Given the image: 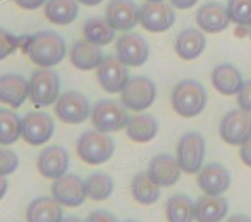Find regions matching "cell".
<instances>
[{
  "label": "cell",
  "mask_w": 251,
  "mask_h": 222,
  "mask_svg": "<svg viewBox=\"0 0 251 222\" xmlns=\"http://www.w3.org/2000/svg\"><path fill=\"white\" fill-rule=\"evenodd\" d=\"M117 59L127 67H140L150 57V47L141 35L133 31H126L115 42Z\"/></svg>",
  "instance_id": "cell-9"
},
{
  "label": "cell",
  "mask_w": 251,
  "mask_h": 222,
  "mask_svg": "<svg viewBox=\"0 0 251 222\" xmlns=\"http://www.w3.org/2000/svg\"><path fill=\"white\" fill-rule=\"evenodd\" d=\"M7 188H9L7 179H5L4 176H0V200L5 196V193H7Z\"/></svg>",
  "instance_id": "cell-41"
},
{
  "label": "cell",
  "mask_w": 251,
  "mask_h": 222,
  "mask_svg": "<svg viewBox=\"0 0 251 222\" xmlns=\"http://www.w3.org/2000/svg\"><path fill=\"white\" fill-rule=\"evenodd\" d=\"M69 59L76 69L79 71H93L98 69L101 60L105 59L101 47L95 45V43L88 42V40H77L73 43L69 50Z\"/></svg>",
  "instance_id": "cell-21"
},
{
  "label": "cell",
  "mask_w": 251,
  "mask_h": 222,
  "mask_svg": "<svg viewBox=\"0 0 251 222\" xmlns=\"http://www.w3.org/2000/svg\"><path fill=\"white\" fill-rule=\"evenodd\" d=\"M21 138V119L11 109H0V145H14Z\"/></svg>",
  "instance_id": "cell-31"
},
{
  "label": "cell",
  "mask_w": 251,
  "mask_h": 222,
  "mask_svg": "<svg viewBox=\"0 0 251 222\" xmlns=\"http://www.w3.org/2000/svg\"><path fill=\"white\" fill-rule=\"evenodd\" d=\"M172 7L179 9V11H186V9H191L195 4H198V0H171Z\"/></svg>",
  "instance_id": "cell-40"
},
{
  "label": "cell",
  "mask_w": 251,
  "mask_h": 222,
  "mask_svg": "<svg viewBox=\"0 0 251 222\" xmlns=\"http://www.w3.org/2000/svg\"><path fill=\"white\" fill-rule=\"evenodd\" d=\"M62 222H86V221H81L77 217H67V219H62Z\"/></svg>",
  "instance_id": "cell-44"
},
{
  "label": "cell",
  "mask_w": 251,
  "mask_h": 222,
  "mask_svg": "<svg viewBox=\"0 0 251 222\" xmlns=\"http://www.w3.org/2000/svg\"><path fill=\"white\" fill-rule=\"evenodd\" d=\"M147 172L160 188H169L174 186L181 179L182 170L176 157L169 155V153H160L150 160Z\"/></svg>",
  "instance_id": "cell-17"
},
{
  "label": "cell",
  "mask_w": 251,
  "mask_h": 222,
  "mask_svg": "<svg viewBox=\"0 0 251 222\" xmlns=\"http://www.w3.org/2000/svg\"><path fill=\"white\" fill-rule=\"evenodd\" d=\"M115 150L114 139L108 136V133L91 129L79 136L76 145L77 157L88 166H100L112 159Z\"/></svg>",
  "instance_id": "cell-3"
},
{
  "label": "cell",
  "mask_w": 251,
  "mask_h": 222,
  "mask_svg": "<svg viewBox=\"0 0 251 222\" xmlns=\"http://www.w3.org/2000/svg\"><path fill=\"white\" fill-rule=\"evenodd\" d=\"M50 191L62 207H81L88 198L84 179L77 174H64L59 179H53Z\"/></svg>",
  "instance_id": "cell-11"
},
{
  "label": "cell",
  "mask_w": 251,
  "mask_h": 222,
  "mask_svg": "<svg viewBox=\"0 0 251 222\" xmlns=\"http://www.w3.org/2000/svg\"><path fill=\"white\" fill-rule=\"evenodd\" d=\"M167 222H195V203L188 194H172L165 203Z\"/></svg>",
  "instance_id": "cell-30"
},
{
  "label": "cell",
  "mask_w": 251,
  "mask_h": 222,
  "mask_svg": "<svg viewBox=\"0 0 251 222\" xmlns=\"http://www.w3.org/2000/svg\"><path fill=\"white\" fill-rule=\"evenodd\" d=\"M19 166V159L16 155L14 150L11 148H4L0 150V176H11L12 172H16Z\"/></svg>",
  "instance_id": "cell-34"
},
{
  "label": "cell",
  "mask_w": 251,
  "mask_h": 222,
  "mask_svg": "<svg viewBox=\"0 0 251 222\" xmlns=\"http://www.w3.org/2000/svg\"><path fill=\"white\" fill-rule=\"evenodd\" d=\"M38 172L47 179H59L69 169V152L60 145H50L42 150L36 160Z\"/></svg>",
  "instance_id": "cell-16"
},
{
  "label": "cell",
  "mask_w": 251,
  "mask_h": 222,
  "mask_svg": "<svg viewBox=\"0 0 251 222\" xmlns=\"http://www.w3.org/2000/svg\"><path fill=\"white\" fill-rule=\"evenodd\" d=\"M196 181L205 194H224L230 186V174L220 164H206L200 169Z\"/></svg>",
  "instance_id": "cell-20"
},
{
  "label": "cell",
  "mask_w": 251,
  "mask_h": 222,
  "mask_svg": "<svg viewBox=\"0 0 251 222\" xmlns=\"http://www.w3.org/2000/svg\"><path fill=\"white\" fill-rule=\"evenodd\" d=\"M176 54L182 60H195L205 52L206 49V38L201 29L196 28H186L176 38Z\"/></svg>",
  "instance_id": "cell-23"
},
{
  "label": "cell",
  "mask_w": 251,
  "mask_h": 222,
  "mask_svg": "<svg viewBox=\"0 0 251 222\" xmlns=\"http://www.w3.org/2000/svg\"><path fill=\"white\" fill-rule=\"evenodd\" d=\"M124 222H140V221H136V219H127V221H124Z\"/></svg>",
  "instance_id": "cell-45"
},
{
  "label": "cell",
  "mask_w": 251,
  "mask_h": 222,
  "mask_svg": "<svg viewBox=\"0 0 251 222\" xmlns=\"http://www.w3.org/2000/svg\"><path fill=\"white\" fill-rule=\"evenodd\" d=\"M60 97L59 74L52 67H38L29 78V100L36 107H50Z\"/></svg>",
  "instance_id": "cell-4"
},
{
  "label": "cell",
  "mask_w": 251,
  "mask_h": 222,
  "mask_svg": "<svg viewBox=\"0 0 251 222\" xmlns=\"http://www.w3.org/2000/svg\"><path fill=\"white\" fill-rule=\"evenodd\" d=\"M229 203L222 194H203L195 203L196 222H220L227 217Z\"/></svg>",
  "instance_id": "cell-22"
},
{
  "label": "cell",
  "mask_w": 251,
  "mask_h": 222,
  "mask_svg": "<svg viewBox=\"0 0 251 222\" xmlns=\"http://www.w3.org/2000/svg\"><path fill=\"white\" fill-rule=\"evenodd\" d=\"M105 19L115 31H131L140 25V7L133 0H110L105 7Z\"/></svg>",
  "instance_id": "cell-14"
},
{
  "label": "cell",
  "mask_w": 251,
  "mask_h": 222,
  "mask_svg": "<svg viewBox=\"0 0 251 222\" xmlns=\"http://www.w3.org/2000/svg\"><path fill=\"white\" fill-rule=\"evenodd\" d=\"M239 157H241V160H243L244 166L251 167V138L248 139L246 143H243V145H241Z\"/></svg>",
  "instance_id": "cell-39"
},
{
  "label": "cell",
  "mask_w": 251,
  "mask_h": 222,
  "mask_svg": "<svg viewBox=\"0 0 251 222\" xmlns=\"http://www.w3.org/2000/svg\"><path fill=\"white\" fill-rule=\"evenodd\" d=\"M97 78L100 86L107 93H121L129 81V69L117 57H105L97 69Z\"/></svg>",
  "instance_id": "cell-15"
},
{
  "label": "cell",
  "mask_w": 251,
  "mask_h": 222,
  "mask_svg": "<svg viewBox=\"0 0 251 222\" xmlns=\"http://www.w3.org/2000/svg\"><path fill=\"white\" fill-rule=\"evenodd\" d=\"M47 0H14V4L18 7L25 9V11H35V9H40L42 5H45Z\"/></svg>",
  "instance_id": "cell-38"
},
{
  "label": "cell",
  "mask_w": 251,
  "mask_h": 222,
  "mask_svg": "<svg viewBox=\"0 0 251 222\" xmlns=\"http://www.w3.org/2000/svg\"><path fill=\"white\" fill-rule=\"evenodd\" d=\"M208 95L201 83L195 80H182L174 86L171 95L172 109L181 117L191 119L200 115L206 107Z\"/></svg>",
  "instance_id": "cell-2"
},
{
  "label": "cell",
  "mask_w": 251,
  "mask_h": 222,
  "mask_svg": "<svg viewBox=\"0 0 251 222\" xmlns=\"http://www.w3.org/2000/svg\"><path fill=\"white\" fill-rule=\"evenodd\" d=\"M126 133L131 141L136 143H148L157 136L158 122L151 114L147 112H138L136 115L129 117V122L126 126Z\"/></svg>",
  "instance_id": "cell-26"
},
{
  "label": "cell",
  "mask_w": 251,
  "mask_h": 222,
  "mask_svg": "<svg viewBox=\"0 0 251 222\" xmlns=\"http://www.w3.org/2000/svg\"><path fill=\"white\" fill-rule=\"evenodd\" d=\"M62 205L53 196L35 198L26 210V221L28 222H62Z\"/></svg>",
  "instance_id": "cell-25"
},
{
  "label": "cell",
  "mask_w": 251,
  "mask_h": 222,
  "mask_svg": "<svg viewBox=\"0 0 251 222\" xmlns=\"http://www.w3.org/2000/svg\"><path fill=\"white\" fill-rule=\"evenodd\" d=\"M91 114L88 98L79 91H66L55 102V115L66 124H81Z\"/></svg>",
  "instance_id": "cell-12"
},
{
  "label": "cell",
  "mask_w": 251,
  "mask_h": 222,
  "mask_svg": "<svg viewBox=\"0 0 251 222\" xmlns=\"http://www.w3.org/2000/svg\"><path fill=\"white\" fill-rule=\"evenodd\" d=\"M176 23V12L171 4L145 2L140 7V25L150 33H164Z\"/></svg>",
  "instance_id": "cell-13"
},
{
  "label": "cell",
  "mask_w": 251,
  "mask_h": 222,
  "mask_svg": "<svg viewBox=\"0 0 251 222\" xmlns=\"http://www.w3.org/2000/svg\"><path fill=\"white\" fill-rule=\"evenodd\" d=\"M196 25L205 33L226 31L230 25L227 7L219 2H206L196 12Z\"/></svg>",
  "instance_id": "cell-19"
},
{
  "label": "cell",
  "mask_w": 251,
  "mask_h": 222,
  "mask_svg": "<svg viewBox=\"0 0 251 222\" xmlns=\"http://www.w3.org/2000/svg\"><path fill=\"white\" fill-rule=\"evenodd\" d=\"M29 98V81L21 74H0V102L12 109H19Z\"/></svg>",
  "instance_id": "cell-18"
},
{
  "label": "cell",
  "mask_w": 251,
  "mask_h": 222,
  "mask_svg": "<svg viewBox=\"0 0 251 222\" xmlns=\"http://www.w3.org/2000/svg\"><path fill=\"white\" fill-rule=\"evenodd\" d=\"M79 4H83V5H86V7H95V5H98V4H101L103 0H77Z\"/></svg>",
  "instance_id": "cell-43"
},
{
  "label": "cell",
  "mask_w": 251,
  "mask_h": 222,
  "mask_svg": "<svg viewBox=\"0 0 251 222\" xmlns=\"http://www.w3.org/2000/svg\"><path fill=\"white\" fill-rule=\"evenodd\" d=\"M91 124L103 133L121 131L129 122V111L117 100H98L91 107Z\"/></svg>",
  "instance_id": "cell-5"
},
{
  "label": "cell",
  "mask_w": 251,
  "mask_h": 222,
  "mask_svg": "<svg viewBox=\"0 0 251 222\" xmlns=\"http://www.w3.org/2000/svg\"><path fill=\"white\" fill-rule=\"evenodd\" d=\"M145 2H164V0H145Z\"/></svg>",
  "instance_id": "cell-46"
},
{
  "label": "cell",
  "mask_w": 251,
  "mask_h": 222,
  "mask_svg": "<svg viewBox=\"0 0 251 222\" xmlns=\"http://www.w3.org/2000/svg\"><path fill=\"white\" fill-rule=\"evenodd\" d=\"M155 98H157V86L147 76L129 78L124 90L121 91V104L133 112H143L150 109Z\"/></svg>",
  "instance_id": "cell-6"
},
{
  "label": "cell",
  "mask_w": 251,
  "mask_h": 222,
  "mask_svg": "<svg viewBox=\"0 0 251 222\" xmlns=\"http://www.w3.org/2000/svg\"><path fill=\"white\" fill-rule=\"evenodd\" d=\"M205 138L200 133L189 131L179 138L177 143V153L176 159L179 162L182 172L186 174H198L200 169L203 167L205 160Z\"/></svg>",
  "instance_id": "cell-7"
},
{
  "label": "cell",
  "mask_w": 251,
  "mask_h": 222,
  "mask_svg": "<svg viewBox=\"0 0 251 222\" xmlns=\"http://www.w3.org/2000/svg\"><path fill=\"white\" fill-rule=\"evenodd\" d=\"M83 38L95 43V45H98V47H103L114 42L115 29L108 25L105 18L91 16V18H88L86 21L83 23Z\"/></svg>",
  "instance_id": "cell-28"
},
{
  "label": "cell",
  "mask_w": 251,
  "mask_h": 222,
  "mask_svg": "<svg viewBox=\"0 0 251 222\" xmlns=\"http://www.w3.org/2000/svg\"><path fill=\"white\" fill-rule=\"evenodd\" d=\"M226 7L230 23L237 26L251 25V0H229Z\"/></svg>",
  "instance_id": "cell-33"
},
{
  "label": "cell",
  "mask_w": 251,
  "mask_h": 222,
  "mask_svg": "<svg viewBox=\"0 0 251 222\" xmlns=\"http://www.w3.org/2000/svg\"><path fill=\"white\" fill-rule=\"evenodd\" d=\"M220 138L232 146H241L251 138V114L246 111H229L219 126Z\"/></svg>",
  "instance_id": "cell-8"
},
{
  "label": "cell",
  "mask_w": 251,
  "mask_h": 222,
  "mask_svg": "<svg viewBox=\"0 0 251 222\" xmlns=\"http://www.w3.org/2000/svg\"><path fill=\"white\" fill-rule=\"evenodd\" d=\"M131 194L140 205H153L160 198V186L148 176V172H138L131 181Z\"/></svg>",
  "instance_id": "cell-29"
},
{
  "label": "cell",
  "mask_w": 251,
  "mask_h": 222,
  "mask_svg": "<svg viewBox=\"0 0 251 222\" xmlns=\"http://www.w3.org/2000/svg\"><path fill=\"white\" fill-rule=\"evenodd\" d=\"M79 2L77 0H47L43 5V14L52 25L66 26L77 18Z\"/></svg>",
  "instance_id": "cell-27"
},
{
  "label": "cell",
  "mask_w": 251,
  "mask_h": 222,
  "mask_svg": "<svg viewBox=\"0 0 251 222\" xmlns=\"http://www.w3.org/2000/svg\"><path fill=\"white\" fill-rule=\"evenodd\" d=\"M19 40L14 35H11L9 31L0 28V60L7 59L16 49H18Z\"/></svg>",
  "instance_id": "cell-35"
},
{
  "label": "cell",
  "mask_w": 251,
  "mask_h": 222,
  "mask_svg": "<svg viewBox=\"0 0 251 222\" xmlns=\"http://www.w3.org/2000/svg\"><path fill=\"white\" fill-rule=\"evenodd\" d=\"M237 105H239L241 111H246L251 114V80L244 81L243 88L237 93Z\"/></svg>",
  "instance_id": "cell-36"
},
{
  "label": "cell",
  "mask_w": 251,
  "mask_h": 222,
  "mask_svg": "<svg viewBox=\"0 0 251 222\" xmlns=\"http://www.w3.org/2000/svg\"><path fill=\"white\" fill-rule=\"evenodd\" d=\"M248 35H250V38H251V25H250V29H248Z\"/></svg>",
  "instance_id": "cell-47"
},
{
  "label": "cell",
  "mask_w": 251,
  "mask_h": 222,
  "mask_svg": "<svg viewBox=\"0 0 251 222\" xmlns=\"http://www.w3.org/2000/svg\"><path fill=\"white\" fill-rule=\"evenodd\" d=\"M226 222H251V219L248 217V215H241V214H237V215H232V217H229Z\"/></svg>",
  "instance_id": "cell-42"
},
{
  "label": "cell",
  "mask_w": 251,
  "mask_h": 222,
  "mask_svg": "<svg viewBox=\"0 0 251 222\" xmlns=\"http://www.w3.org/2000/svg\"><path fill=\"white\" fill-rule=\"evenodd\" d=\"M88 198L95 201H103L114 193V179L107 172H93L84 179Z\"/></svg>",
  "instance_id": "cell-32"
},
{
  "label": "cell",
  "mask_w": 251,
  "mask_h": 222,
  "mask_svg": "<svg viewBox=\"0 0 251 222\" xmlns=\"http://www.w3.org/2000/svg\"><path fill=\"white\" fill-rule=\"evenodd\" d=\"M28 57L38 67H53L64 60L67 45L55 31H38L28 40Z\"/></svg>",
  "instance_id": "cell-1"
},
{
  "label": "cell",
  "mask_w": 251,
  "mask_h": 222,
  "mask_svg": "<svg viewBox=\"0 0 251 222\" xmlns=\"http://www.w3.org/2000/svg\"><path fill=\"white\" fill-rule=\"evenodd\" d=\"M55 124L47 112L33 111L21 119V136L28 145L40 146L53 136Z\"/></svg>",
  "instance_id": "cell-10"
},
{
  "label": "cell",
  "mask_w": 251,
  "mask_h": 222,
  "mask_svg": "<svg viewBox=\"0 0 251 222\" xmlns=\"http://www.w3.org/2000/svg\"><path fill=\"white\" fill-rule=\"evenodd\" d=\"M86 222H119L117 217L114 214H110L108 210H93L88 215Z\"/></svg>",
  "instance_id": "cell-37"
},
{
  "label": "cell",
  "mask_w": 251,
  "mask_h": 222,
  "mask_svg": "<svg viewBox=\"0 0 251 222\" xmlns=\"http://www.w3.org/2000/svg\"><path fill=\"white\" fill-rule=\"evenodd\" d=\"M212 84L220 95L232 97L241 91L244 84L243 74L232 64H219L212 71Z\"/></svg>",
  "instance_id": "cell-24"
}]
</instances>
